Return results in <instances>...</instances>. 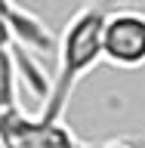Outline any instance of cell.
<instances>
[{"mask_svg": "<svg viewBox=\"0 0 145 148\" xmlns=\"http://www.w3.org/2000/svg\"><path fill=\"white\" fill-rule=\"evenodd\" d=\"M99 148H139L136 142H130V139H111V142H105V145Z\"/></svg>", "mask_w": 145, "mask_h": 148, "instance_id": "cell-5", "label": "cell"}, {"mask_svg": "<svg viewBox=\"0 0 145 148\" xmlns=\"http://www.w3.org/2000/svg\"><path fill=\"white\" fill-rule=\"evenodd\" d=\"M0 148H6V142H3V139H0Z\"/></svg>", "mask_w": 145, "mask_h": 148, "instance_id": "cell-6", "label": "cell"}, {"mask_svg": "<svg viewBox=\"0 0 145 148\" xmlns=\"http://www.w3.org/2000/svg\"><path fill=\"white\" fill-rule=\"evenodd\" d=\"M102 62L136 71L145 68V12L120 6L114 9L102 31Z\"/></svg>", "mask_w": 145, "mask_h": 148, "instance_id": "cell-2", "label": "cell"}, {"mask_svg": "<svg viewBox=\"0 0 145 148\" xmlns=\"http://www.w3.org/2000/svg\"><path fill=\"white\" fill-rule=\"evenodd\" d=\"M0 18L9 25V31H12V37H16V43H19L22 53H28V49L49 53V49H56V37L49 34V28L34 12H28L25 6H19L16 0H0Z\"/></svg>", "mask_w": 145, "mask_h": 148, "instance_id": "cell-3", "label": "cell"}, {"mask_svg": "<svg viewBox=\"0 0 145 148\" xmlns=\"http://www.w3.org/2000/svg\"><path fill=\"white\" fill-rule=\"evenodd\" d=\"M127 6V0H87L74 12L56 37V77L49 80V92L40 114L62 120L77 83L102 62V31L114 9Z\"/></svg>", "mask_w": 145, "mask_h": 148, "instance_id": "cell-1", "label": "cell"}, {"mask_svg": "<svg viewBox=\"0 0 145 148\" xmlns=\"http://www.w3.org/2000/svg\"><path fill=\"white\" fill-rule=\"evenodd\" d=\"M19 59L12 49L0 46V114L19 108Z\"/></svg>", "mask_w": 145, "mask_h": 148, "instance_id": "cell-4", "label": "cell"}]
</instances>
